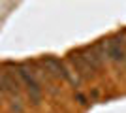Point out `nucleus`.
I'll list each match as a JSON object with an SVG mask.
<instances>
[{"label":"nucleus","instance_id":"obj_2","mask_svg":"<svg viewBox=\"0 0 126 113\" xmlns=\"http://www.w3.org/2000/svg\"><path fill=\"white\" fill-rule=\"evenodd\" d=\"M17 75H19L21 83L26 87V91H28L30 98L38 104V102H40V96H42V89H40V83L36 81V77H34V75H32L28 70H25L23 66H19V72H17Z\"/></svg>","mask_w":126,"mask_h":113},{"label":"nucleus","instance_id":"obj_1","mask_svg":"<svg viewBox=\"0 0 126 113\" xmlns=\"http://www.w3.org/2000/svg\"><path fill=\"white\" fill-rule=\"evenodd\" d=\"M104 47V55H107L111 60L115 62H124L126 60V43L119 38H111V40H105L100 43Z\"/></svg>","mask_w":126,"mask_h":113},{"label":"nucleus","instance_id":"obj_3","mask_svg":"<svg viewBox=\"0 0 126 113\" xmlns=\"http://www.w3.org/2000/svg\"><path fill=\"white\" fill-rule=\"evenodd\" d=\"M43 62H45V66H49L51 70H55V74L60 75L62 79H66V81H70V83H75V85H77V79H74V77L70 75V72L64 68V64H62L58 59H55V57H47Z\"/></svg>","mask_w":126,"mask_h":113}]
</instances>
